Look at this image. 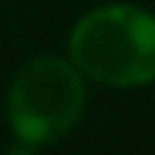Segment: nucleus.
Wrapping results in <instances>:
<instances>
[{"label": "nucleus", "mask_w": 155, "mask_h": 155, "mask_svg": "<svg viewBox=\"0 0 155 155\" xmlns=\"http://www.w3.org/2000/svg\"><path fill=\"white\" fill-rule=\"evenodd\" d=\"M67 57L86 79L108 89L155 82V13L136 3H101L73 22Z\"/></svg>", "instance_id": "nucleus-1"}, {"label": "nucleus", "mask_w": 155, "mask_h": 155, "mask_svg": "<svg viewBox=\"0 0 155 155\" xmlns=\"http://www.w3.org/2000/svg\"><path fill=\"white\" fill-rule=\"evenodd\" d=\"M86 76L60 54H38L16 70L6 89V124L16 143L41 149L76 130L89 104Z\"/></svg>", "instance_id": "nucleus-2"}, {"label": "nucleus", "mask_w": 155, "mask_h": 155, "mask_svg": "<svg viewBox=\"0 0 155 155\" xmlns=\"http://www.w3.org/2000/svg\"><path fill=\"white\" fill-rule=\"evenodd\" d=\"M0 155H35L32 146H22V143H16V146H10L6 152H0Z\"/></svg>", "instance_id": "nucleus-3"}]
</instances>
